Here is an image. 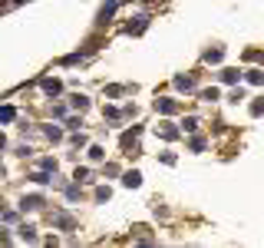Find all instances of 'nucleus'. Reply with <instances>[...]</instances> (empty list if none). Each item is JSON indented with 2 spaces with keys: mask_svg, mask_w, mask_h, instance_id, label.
I'll return each instance as SVG.
<instances>
[{
  "mask_svg": "<svg viewBox=\"0 0 264 248\" xmlns=\"http://www.w3.org/2000/svg\"><path fill=\"white\" fill-rule=\"evenodd\" d=\"M14 116H17L14 106H3V109H0V119H3V123H14Z\"/></svg>",
  "mask_w": 264,
  "mask_h": 248,
  "instance_id": "423d86ee",
  "label": "nucleus"
},
{
  "mask_svg": "<svg viewBox=\"0 0 264 248\" xmlns=\"http://www.w3.org/2000/svg\"><path fill=\"white\" fill-rule=\"evenodd\" d=\"M86 106H89V99H86V96H76V99H73V109H86Z\"/></svg>",
  "mask_w": 264,
  "mask_h": 248,
  "instance_id": "ddd939ff",
  "label": "nucleus"
},
{
  "mask_svg": "<svg viewBox=\"0 0 264 248\" xmlns=\"http://www.w3.org/2000/svg\"><path fill=\"white\" fill-rule=\"evenodd\" d=\"M40 166H43V169H46V172H57V159H43Z\"/></svg>",
  "mask_w": 264,
  "mask_h": 248,
  "instance_id": "4468645a",
  "label": "nucleus"
},
{
  "mask_svg": "<svg viewBox=\"0 0 264 248\" xmlns=\"http://www.w3.org/2000/svg\"><path fill=\"white\" fill-rule=\"evenodd\" d=\"M221 79H225V83H238V79H241V73H238V70H225V73H221Z\"/></svg>",
  "mask_w": 264,
  "mask_h": 248,
  "instance_id": "1a4fd4ad",
  "label": "nucleus"
},
{
  "mask_svg": "<svg viewBox=\"0 0 264 248\" xmlns=\"http://www.w3.org/2000/svg\"><path fill=\"white\" fill-rule=\"evenodd\" d=\"M146 30V17H135V23H129V33H142Z\"/></svg>",
  "mask_w": 264,
  "mask_h": 248,
  "instance_id": "0eeeda50",
  "label": "nucleus"
},
{
  "mask_svg": "<svg viewBox=\"0 0 264 248\" xmlns=\"http://www.w3.org/2000/svg\"><path fill=\"white\" fill-rule=\"evenodd\" d=\"M23 209H40V195H30V199H23Z\"/></svg>",
  "mask_w": 264,
  "mask_h": 248,
  "instance_id": "f8f14e48",
  "label": "nucleus"
},
{
  "mask_svg": "<svg viewBox=\"0 0 264 248\" xmlns=\"http://www.w3.org/2000/svg\"><path fill=\"white\" fill-rule=\"evenodd\" d=\"M46 136H50V139H59V136H63V133H59L57 126H46Z\"/></svg>",
  "mask_w": 264,
  "mask_h": 248,
  "instance_id": "dca6fc26",
  "label": "nucleus"
},
{
  "mask_svg": "<svg viewBox=\"0 0 264 248\" xmlns=\"http://www.w3.org/2000/svg\"><path fill=\"white\" fill-rule=\"evenodd\" d=\"M205 63H221V50H208V53H205Z\"/></svg>",
  "mask_w": 264,
  "mask_h": 248,
  "instance_id": "9b49d317",
  "label": "nucleus"
},
{
  "mask_svg": "<svg viewBox=\"0 0 264 248\" xmlns=\"http://www.w3.org/2000/svg\"><path fill=\"white\" fill-rule=\"evenodd\" d=\"M155 109L172 116V113H178V103H175V99H155Z\"/></svg>",
  "mask_w": 264,
  "mask_h": 248,
  "instance_id": "f257e3e1",
  "label": "nucleus"
},
{
  "mask_svg": "<svg viewBox=\"0 0 264 248\" xmlns=\"http://www.w3.org/2000/svg\"><path fill=\"white\" fill-rule=\"evenodd\" d=\"M162 136H165V139H175V136H178V129H172V126H165V129H162Z\"/></svg>",
  "mask_w": 264,
  "mask_h": 248,
  "instance_id": "f3484780",
  "label": "nucleus"
},
{
  "mask_svg": "<svg viewBox=\"0 0 264 248\" xmlns=\"http://www.w3.org/2000/svg\"><path fill=\"white\" fill-rule=\"evenodd\" d=\"M89 155H93L96 162H99V159H103V155H106V153H103V149H99V146H93V149H89Z\"/></svg>",
  "mask_w": 264,
  "mask_h": 248,
  "instance_id": "a211bd4d",
  "label": "nucleus"
},
{
  "mask_svg": "<svg viewBox=\"0 0 264 248\" xmlns=\"http://www.w3.org/2000/svg\"><path fill=\"white\" fill-rule=\"evenodd\" d=\"M96 199H99V202H106V199H109V189H106V186H103V189H96Z\"/></svg>",
  "mask_w": 264,
  "mask_h": 248,
  "instance_id": "2eb2a0df",
  "label": "nucleus"
},
{
  "mask_svg": "<svg viewBox=\"0 0 264 248\" xmlns=\"http://www.w3.org/2000/svg\"><path fill=\"white\" fill-rule=\"evenodd\" d=\"M116 7H119V3H116V0H109V3H106V7L99 10V20H109V17L116 14Z\"/></svg>",
  "mask_w": 264,
  "mask_h": 248,
  "instance_id": "20e7f679",
  "label": "nucleus"
},
{
  "mask_svg": "<svg viewBox=\"0 0 264 248\" xmlns=\"http://www.w3.org/2000/svg\"><path fill=\"white\" fill-rule=\"evenodd\" d=\"M175 86H178V90H185V93H189L191 86H195V79H191V77H175Z\"/></svg>",
  "mask_w": 264,
  "mask_h": 248,
  "instance_id": "39448f33",
  "label": "nucleus"
},
{
  "mask_svg": "<svg viewBox=\"0 0 264 248\" xmlns=\"http://www.w3.org/2000/svg\"><path fill=\"white\" fill-rule=\"evenodd\" d=\"M122 186H126V189H139V186H142V175H139L135 169L126 172V175H122Z\"/></svg>",
  "mask_w": 264,
  "mask_h": 248,
  "instance_id": "f03ea898",
  "label": "nucleus"
},
{
  "mask_svg": "<svg viewBox=\"0 0 264 248\" xmlns=\"http://www.w3.org/2000/svg\"><path fill=\"white\" fill-rule=\"evenodd\" d=\"M248 83H254V86H261V83H264V73H261V70H251V73H248Z\"/></svg>",
  "mask_w": 264,
  "mask_h": 248,
  "instance_id": "6e6552de",
  "label": "nucleus"
},
{
  "mask_svg": "<svg viewBox=\"0 0 264 248\" xmlns=\"http://www.w3.org/2000/svg\"><path fill=\"white\" fill-rule=\"evenodd\" d=\"M20 238H23V242H37V235H33L30 225H23V229H20Z\"/></svg>",
  "mask_w": 264,
  "mask_h": 248,
  "instance_id": "9d476101",
  "label": "nucleus"
},
{
  "mask_svg": "<svg viewBox=\"0 0 264 248\" xmlns=\"http://www.w3.org/2000/svg\"><path fill=\"white\" fill-rule=\"evenodd\" d=\"M59 90H63L59 79H43V93L46 96H59Z\"/></svg>",
  "mask_w": 264,
  "mask_h": 248,
  "instance_id": "7ed1b4c3",
  "label": "nucleus"
}]
</instances>
